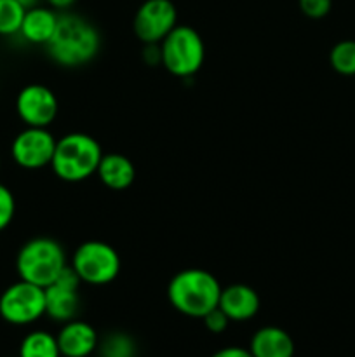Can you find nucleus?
I'll return each mask as SVG.
<instances>
[{"instance_id":"f257e3e1","label":"nucleus","mask_w":355,"mask_h":357,"mask_svg":"<svg viewBox=\"0 0 355 357\" xmlns=\"http://www.w3.org/2000/svg\"><path fill=\"white\" fill-rule=\"evenodd\" d=\"M101 33L93 21L73 13L59 14L54 35L45 45V52L63 68L86 66L100 54Z\"/></svg>"},{"instance_id":"f03ea898","label":"nucleus","mask_w":355,"mask_h":357,"mask_svg":"<svg viewBox=\"0 0 355 357\" xmlns=\"http://www.w3.org/2000/svg\"><path fill=\"white\" fill-rule=\"evenodd\" d=\"M221 289V282L209 271L184 268L174 274L167 284V300L183 316L202 319L218 307Z\"/></svg>"},{"instance_id":"7ed1b4c3","label":"nucleus","mask_w":355,"mask_h":357,"mask_svg":"<svg viewBox=\"0 0 355 357\" xmlns=\"http://www.w3.org/2000/svg\"><path fill=\"white\" fill-rule=\"evenodd\" d=\"M103 149L94 136L87 132H68L56 142L51 169L65 183H80L97 171Z\"/></svg>"},{"instance_id":"20e7f679","label":"nucleus","mask_w":355,"mask_h":357,"mask_svg":"<svg viewBox=\"0 0 355 357\" xmlns=\"http://www.w3.org/2000/svg\"><path fill=\"white\" fill-rule=\"evenodd\" d=\"M68 265L65 248L52 237H33L19 248L16 255L17 278L47 288Z\"/></svg>"},{"instance_id":"39448f33","label":"nucleus","mask_w":355,"mask_h":357,"mask_svg":"<svg viewBox=\"0 0 355 357\" xmlns=\"http://www.w3.org/2000/svg\"><path fill=\"white\" fill-rule=\"evenodd\" d=\"M162 65L171 75L188 79L202 68L205 59V44L200 33L188 24H176L174 30L160 42Z\"/></svg>"},{"instance_id":"423d86ee","label":"nucleus","mask_w":355,"mask_h":357,"mask_svg":"<svg viewBox=\"0 0 355 357\" xmlns=\"http://www.w3.org/2000/svg\"><path fill=\"white\" fill-rule=\"evenodd\" d=\"M82 284L106 286L118 278L122 260L118 251L104 241H86L75 248L70 260Z\"/></svg>"},{"instance_id":"0eeeda50","label":"nucleus","mask_w":355,"mask_h":357,"mask_svg":"<svg viewBox=\"0 0 355 357\" xmlns=\"http://www.w3.org/2000/svg\"><path fill=\"white\" fill-rule=\"evenodd\" d=\"M45 316V289L17 279L0 293V319L13 326H28Z\"/></svg>"},{"instance_id":"6e6552de","label":"nucleus","mask_w":355,"mask_h":357,"mask_svg":"<svg viewBox=\"0 0 355 357\" xmlns=\"http://www.w3.org/2000/svg\"><path fill=\"white\" fill-rule=\"evenodd\" d=\"M56 138L49 128H28L14 136L10 143V157L21 169L38 171L51 166L56 150Z\"/></svg>"},{"instance_id":"1a4fd4ad","label":"nucleus","mask_w":355,"mask_h":357,"mask_svg":"<svg viewBox=\"0 0 355 357\" xmlns=\"http://www.w3.org/2000/svg\"><path fill=\"white\" fill-rule=\"evenodd\" d=\"M178 24V9L171 0H145L132 20V31L143 44H160Z\"/></svg>"},{"instance_id":"9d476101","label":"nucleus","mask_w":355,"mask_h":357,"mask_svg":"<svg viewBox=\"0 0 355 357\" xmlns=\"http://www.w3.org/2000/svg\"><path fill=\"white\" fill-rule=\"evenodd\" d=\"M58 112V96L44 84H28L17 93L16 114L28 128H51Z\"/></svg>"},{"instance_id":"9b49d317","label":"nucleus","mask_w":355,"mask_h":357,"mask_svg":"<svg viewBox=\"0 0 355 357\" xmlns=\"http://www.w3.org/2000/svg\"><path fill=\"white\" fill-rule=\"evenodd\" d=\"M80 278L72 265H66L65 271L58 275L52 284L45 289V316L56 323H68L77 319L80 312Z\"/></svg>"},{"instance_id":"f8f14e48","label":"nucleus","mask_w":355,"mask_h":357,"mask_svg":"<svg viewBox=\"0 0 355 357\" xmlns=\"http://www.w3.org/2000/svg\"><path fill=\"white\" fill-rule=\"evenodd\" d=\"M218 307L226 314L230 323H246L260 312L261 300L256 289L237 282L221 289Z\"/></svg>"},{"instance_id":"ddd939ff","label":"nucleus","mask_w":355,"mask_h":357,"mask_svg":"<svg viewBox=\"0 0 355 357\" xmlns=\"http://www.w3.org/2000/svg\"><path fill=\"white\" fill-rule=\"evenodd\" d=\"M56 338L61 357H89L97 351L100 344V337L94 326L80 319L63 323Z\"/></svg>"},{"instance_id":"4468645a","label":"nucleus","mask_w":355,"mask_h":357,"mask_svg":"<svg viewBox=\"0 0 355 357\" xmlns=\"http://www.w3.org/2000/svg\"><path fill=\"white\" fill-rule=\"evenodd\" d=\"M59 13L49 6H35L26 9L19 28V37L31 45H47L58 26Z\"/></svg>"},{"instance_id":"2eb2a0df","label":"nucleus","mask_w":355,"mask_h":357,"mask_svg":"<svg viewBox=\"0 0 355 357\" xmlns=\"http://www.w3.org/2000/svg\"><path fill=\"white\" fill-rule=\"evenodd\" d=\"M96 176L106 188L115 192L127 190L136 180V167L129 157L122 153H103Z\"/></svg>"},{"instance_id":"dca6fc26","label":"nucleus","mask_w":355,"mask_h":357,"mask_svg":"<svg viewBox=\"0 0 355 357\" xmlns=\"http://www.w3.org/2000/svg\"><path fill=\"white\" fill-rule=\"evenodd\" d=\"M253 357H294V340L278 326H263L253 335L249 344Z\"/></svg>"},{"instance_id":"f3484780","label":"nucleus","mask_w":355,"mask_h":357,"mask_svg":"<svg viewBox=\"0 0 355 357\" xmlns=\"http://www.w3.org/2000/svg\"><path fill=\"white\" fill-rule=\"evenodd\" d=\"M19 357H61L58 338L45 330L30 331L21 340Z\"/></svg>"},{"instance_id":"a211bd4d","label":"nucleus","mask_w":355,"mask_h":357,"mask_svg":"<svg viewBox=\"0 0 355 357\" xmlns=\"http://www.w3.org/2000/svg\"><path fill=\"white\" fill-rule=\"evenodd\" d=\"M136 342L124 331H113L97 344L100 357H136Z\"/></svg>"},{"instance_id":"6ab92c4d","label":"nucleus","mask_w":355,"mask_h":357,"mask_svg":"<svg viewBox=\"0 0 355 357\" xmlns=\"http://www.w3.org/2000/svg\"><path fill=\"white\" fill-rule=\"evenodd\" d=\"M331 68L345 77L355 75V40H341L329 52Z\"/></svg>"},{"instance_id":"aec40b11","label":"nucleus","mask_w":355,"mask_h":357,"mask_svg":"<svg viewBox=\"0 0 355 357\" xmlns=\"http://www.w3.org/2000/svg\"><path fill=\"white\" fill-rule=\"evenodd\" d=\"M26 9L17 0H0V37L19 33Z\"/></svg>"},{"instance_id":"412c9836","label":"nucleus","mask_w":355,"mask_h":357,"mask_svg":"<svg viewBox=\"0 0 355 357\" xmlns=\"http://www.w3.org/2000/svg\"><path fill=\"white\" fill-rule=\"evenodd\" d=\"M16 216V197L7 185L0 183V232L13 223Z\"/></svg>"},{"instance_id":"4be33fe9","label":"nucleus","mask_w":355,"mask_h":357,"mask_svg":"<svg viewBox=\"0 0 355 357\" xmlns=\"http://www.w3.org/2000/svg\"><path fill=\"white\" fill-rule=\"evenodd\" d=\"M298 7L310 20H322L333 9V0H298Z\"/></svg>"},{"instance_id":"5701e85b","label":"nucleus","mask_w":355,"mask_h":357,"mask_svg":"<svg viewBox=\"0 0 355 357\" xmlns=\"http://www.w3.org/2000/svg\"><path fill=\"white\" fill-rule=\"evenodd\" d=\"M202 321H204L205 328H207V330L214 335L223 333V331H225L230 324V319L226 317V314L223 312L219 307H216V309H212L211 312L205 314V316L202 317Z\"/></svg>"},{"instance_id":"b1692460","label":"nucleus","mask_w":355,"mask_h":357,"mask_svg":"<svg viewBox=\"0 0 355 357\" xmlns=\"http://www.w3.org/2000/svg\"><path fill=\"white\" fill-rule=\"evenodd\" d=\"M143 61L148 66L162 65L160 44H145V47H143Z\"/></svg>"},{"instance_id":"393cba45","label":"nucleus","mask_w":355,"mask_h":357,"mask_svg":"<svg viewBox=\"0 0 355 357\" xmlns=\"http://www.w3.org/2000/svg\"><path fill=\"white\" fill-rule=\"evenodd\" d=\"M211 357H253V354H251L249 349L232 345V347L219 349V351H216Z\"/></svg>"},{"instance_id":"a878e982","label":"nucleus","mask_w":355,"mask_h":357,"mask_svg":"<svg viewBox=\"0 0 355 357\" xmlns=\"http://www.w3.org/2000/svg\"><path fill=\"white\" fill-rule=\"evenodd\" d=\"M49 7L56 10H68L70 7H73L77 3V0H45Z\"/></svg>"},{"instance_id":"bb28decb","label":"nucleus","mask_w":355,"mask_h":357,"mask_svg":"<svg viewBox=\"0 0 355 357\" xmlns=\"http://www.w3.org/2000/svg\"><path fill=\"white\" fill-rule=\"evenodd\" d=\"M17 2H19L24 9H30V7L38 6V3H40V0H17Z\"/></svg>"},{"instance_id":"cd10ccee","label":"nucleus","mask_w":355,"mask_h":357,"mask_svg":"<svg viewBox=\"0 0 355 357\" xmlns=\"http://www.w3.org/2000/svg\"><path fill=\"white\" fill-rule=\"evenodd\" d=\"M0 167H2V160H0Z\"/></svg>"}]
</instances>
